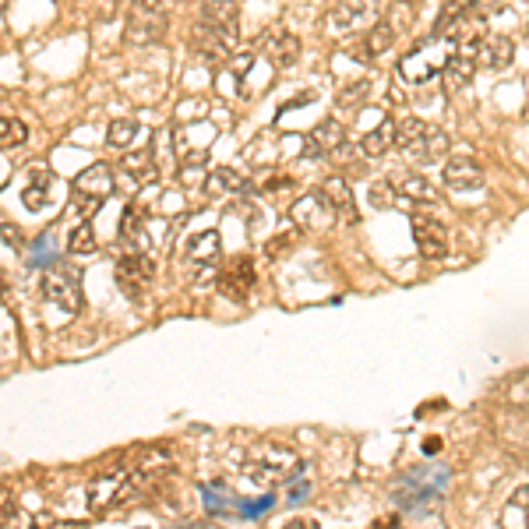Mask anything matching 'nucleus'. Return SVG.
<instances>
[{
  "mask_svg": "<svg viewBox=\"0 0 529 529\" xmlns=\"http://www.w3.org/2000/svg\"><path fill=\"white\" fill-rule=\"evenodd\" d=\"M244 187H247V180L240 177L237 170H230V166H216V170L209 173L205 191H209L212 198H219V194H240Z\"/></svg>",
  "mask_w": 529,
  "mask_h": 529,
  "instance_id": "23",
  "label": "nucleus"
},
{
  "mask_svg": "<svg viewBox=\"0 0 529 529\" xmlns=\"http://www.w3.org/2000/svg\"><path fill=\"white\" fill-rule=\"evenodd\" d=\"M321 191H325L328 198L336 202V209H339V212H346V216L357 219V212H353V191H350V187H346V180H343V177H328Z\"/></svg>",
  "mask_w": 529,
  "mask_h": 529,
  "instance_id": "25",
  "label": "nucleus"
},
{
  "mask_svg": "<svg viewBox=\"0 0 529 529\" xmlns=\"http://www.w3.org/2000/svg\"><path fill=\"white\" fill-rule=\"evenodd\" d=\"M360 15H364V8H360V4H336V8H332V15H328V25H332V29H353V25L360 22Z\"/></svg>",
  "mask_w": 529,
  "mask_h": 529,
  "instance_id": "28",
  "label": "nucleus"
},
{
  "mask_svg": "<svg viewBox=\"0 0 529 529\" xmlns=\"http://www.w3.org/2000/svg\"><path fill=\"white\" fill-rule=\"evenodd\" d=\"M300 470H304V466H300L297 452L286 445H261L258 452H251V459L244 462V473L258 487H279Z\"/></svg>",
  "mask_w": 529,
  "mask_h": 529,
  "instance_id": "3",
  "label": "nucleus"
},
{
  "mask_svg": "<svg viewBox=\"0 0 529 529\" xmlns=\"http://www.w3.org/2000/svg\"><path fill=\"white\" fill-rule=\"evenodd\" d=\"M290 216H293V223H297L300 230H328V226L336 223L339 209H336V202H332L325 191H311V194H304V198H297V202H293Z\"/></svg>",
  "mask_w": 529,
  "mask_h": 529,
  "instance_id": "9",
  "label": "nucleus"
},
{
  "mask_svg": "<svg viewBox=\"0 0 529 529\" xmlns=\"http://www.w3.org/2000/svg\"><path fill=\"white\" fill-rule=\"evenodd\" d=\"M166 36V8L163 0H131V11H127L124 39L135 46L159 43Z\"/></svg>",
  "mask_w": 529,
  "mask_h": 529,
  "instance_id": "5",
  "label": "nucleus"
},
{
  "mask_svg": "<svg viewBox=\"0 0 529 529\" xmlns=\"http://www.w3.org/2000/svg\"><path fill=\"white\" fill-rule=\"evenodd\" d=\"M515 57V46L508 36H487L484 43L477 46V68L487 71H505Z\"/></svg>",
  "mask_w": 529,
  "mask_h": 529,
  "instance_id": "16",
  "label": "nucleus"
},
{
  "mask_svg": "<svg viewBox=\"0 0 529 529\" xmlns=\"http://www.w3.org/2000/svg\"><path fill=\"white\" fill-rule=\"evenodd\" d=\"M392 43H395V25H392V22H378V25H374V29L364 36V57H367V60L381 57L385 50H392Z\"/></svg>",
  "mask_w": 529,
  "mask_h": 529,
  "instance_id": "24",
  "label": "nucleus"
},
{
  "mask_svg": "<svg viewBox=\"0 0 529 529\" xmlns=\"http://www.w3.org/2000/svg\"><path fill=\"white\" fill-rule=\"evenodd\" d=\"M113 276H117V286L124 297L145 300L152 283H156V261L145 251H124L117 261V269H113Z\"/></svg>",
  "mask_w": 529,
  "mask_h": 529,
  "instance_id": "7",
  "label": "nucleus"
},
{
  "mask_svg": "<svg viewBox=\"0 0 529 529\" xmlns=\"http://www.w3.org/2000/svg\"><path fill=\"white\" fill-rule=\"evenodd\" d=\"M219 251H223V244H219V233L216 230H202V233H194V237L187 240L184 258L191 261V265L202 272V276H209V272H216Z\"/></svg>",
  "mask_w": 529,
  "mask_h": 529,
  "instance_id": "13",
  "label": "nucleus"
},
{
  "mask_svg": "<svg viewBox=\"0 0 529 529\" xmlns=\"http://www.w3.org/2000/svg\"><path fill=\"white\" fill-rule=\"evenodd\" d=\"M219 290L230 300H244L254 290V265L251 258H237L230 261L223 272H219Z\"/></svg>",
  "mask_w": 529,
  "mask_h": 529,
  "instance_id": "15",
  "label": "nucleus"
},
{
  "mask_svg": "<svg viewBox=\"0 0 529 529\" xmlns=\"http://www.w3.org/2000/svg\"><path fill=\"white\" fill-rule=\"evenodd\" d=\"M120 170H124L131 180H138V184H149V180L159 173L156 145H145V149H138V152H124V159H120Z\"/></svg>",
  "mask_w": 529,
  "mask_h": 529,
  "instance_id": "18",
  "label": "nucleus"
},
{
  "mask_svg": "<svg viewBox=\"0 0 529 529\" xmlns=\"http://www.w3.org/2000/svg\"><path fill=\"white\" fill-rule=\"evenodd\" d=\"M473 71H477V53L452 50V57H448L445 75H441V82H445V92H462V89H466V85H470Z\"/></svg>",
  "mask_w": 529,
  "mask_h": 529,
  "instance_id": "17",
  "label": "nucleus"
},
{
  "mask_svg": "<svg viewBox=\"0 0 529 529\" xmlns=\"http://www.w3.org/2000/svg\"><path fill=\"white\" fill-rule=\"evenodd\" d=\"M237 11L233 0H205L202 15L194 22L191 46L202 53L205 60H226L237 46Z\"/></svg>",
  "mask_w": 529,
  "mask_h": 529,
  "instance_id": "1",
  "label": "nucleus"
},
{
  "mask_svg": "<svg viewBox=\"0 0 529 529\" xmlns=\"http://www.w3.org/2000/svg\"><path fill=\"white\" fill-rule=\"evenodd\" d=\"M113 194V170L106 163H92L75 177V205L82 216H92Z\"/></svg>",
  "mask_w": 529,
  "mask_h": 529,
  "instance_id": "8",
  "label": "nucleus"
},
{
  "mask_svg": "<svg viewBox=\"0 0 529 529\" xmlns=\"http://www.w3.org/2000/svg\"><path fill=\"white\" fill-rule=\"evenodd\" d=\"M251 68H254V50H244V53H237V57H230V75L237 78V82H244V78L251 75Z\"/></svg>",
  "mask_w": 529,
  "mask_h": 529,
  "instance_id": "31",
  "label": "nucleus"
},
{
  "mask_svg": "<svg viewBox=\"0 0 529 529\" xmlns=\"http://www.w3.org/2000/svg\"><path fill=\"white\" fill-rule=\"evenodd\" d=\"M4 522H11V491L4 494Z\"/></svg>",
  "mask_w": 529,
  "mask_h": 529,
  "instance_id": "35",
  "label": "nucleus"
},
{
  "mask_svg": "<svg viewBox=\"0 0 529 529\" xmlns=\"http://www.w3.org/2000/svg\"><path fill=\"white\" fill-rule=\"evenodd\" d=\"M364 92H367V85H364V82L350 85V89H343V96H339V106H357Z\"/></svg>",
  "mask_w": 529,
  "mask_h": 529,
  "instance_id": "32",
  "label": "nucleus"
},
{
  "mask_svg": "<svg viewBox=\"0 0 529 529\" xmlns=\"http://www.w3.org/2000/svg\"><path fill=\"white\" fill-rule=\"evenodd\" d=\"M39 293H43L46 304L60 307V311L78 314L82 311V279L68 265H50L39 279Z\"/></svg>",
  "mask_w": 529,
  "mask_h": 529,
  "instance_id": "6",
  "label": "nucleus"
},
{
  "mask_svg": "<svg viewBox=\"0 0 529 529\" xmlns=\"http://www.w3.org/2000/svg\"><path fill=\"white\" fill-rule=\"evenodd\" d=\"M25 138H29V131H25V124L18 117H4V120H0V149H4V152L18 149Z\"/></svg>",
  "mask_w": 529,
  "mask_h": 529,
  "instance_id": "26",
  "label": "nucleus"
},
{
  "mask_svg": "<svg viewBox=\"0 0 529 529\" xmlns=\"http://www.w3.org/2000/svg\"><path fill=\"white\" fill-rule=\"evenodd\" d=\"M286 529H318V522H314V519H297V522H290Z\"/></svg>",
  "mask_w": 529,
  "mask_h": 529,
  "instance_id": "33",
  "label": "nucleus"
},
{
  "mask_svg": "<svg viewBox=\"0 0 529 529\" xmlns=\"http://www.w3.org/2000/svg\"><path fill=\"white\" fill-rule=\"evenodd\" d=\"M120 244H124V251H145V244H149L145 219L138 209H124V216H120Z\"/></svg>",
  "mask_w": 529,
  "mask_h": 529,
  "instance_id": "22",
  "label": "nucleus"
},
{
  "mask_svg": "<svg viewBox=\"0 0 529 529\" xmlns=\"http://www.w3.org/2000/svg\"><path fill=\"white\" fill-rule=\"evenodd\" d=\"M395 149L406 152L417 163H438L448 152V135L420 117H403L395 124Z\"/></svg>",
  "mask_w": 529,
  "mask_h": 529,
  "instance_id": "2",
  "label": "nucleus"
},
{
  "mask_svg": "<svg viewBox=\"0 0 529 529\" xmlns=\"http://www.w3.org/2000/svg\"><path fill=\"white\" fill-rule=\"evenodd\" d=\"M106 138H110V145H117V149H127V145L138 138V120H113Z\"/></svg>",
  "mask_w": 529,
  "mask_h": 529,
  "instance_id": "29",
  "label": "nucleus"
},
{
  "mask_svg": "<svg viewBox=\"0 0 529 529\" xmlns=\"http://www.w3.org/2000/svg\"><path fill=\"white\" fill-rule=\"evenodd\" d=\"M395 194H399V209H417V205H438V191L427 177L420 173H403V177H395Z\"/></svg>",
  "mask_w": 529,
  "mask_h": 529,
  "instance_id": "12",
  "label": "nucleus"
},
{
  "mask_svg": "<svg viewBox=\"0 0 529 529\" xmlns=\"http://www.w3.org/2000/svg\"><path fill=\"white\" fill-rule=\"evenodd\" d=\"M261 53H265L269 64H276V68H290L300 53V43L290 32H272V36H265V43H261Z\"/></svg>",
  "mask_w": 529,
  "mask_h": 529,
  "instance_id": "19",
  "label": "nucleus"
},
{
  "mask_svg": "<svg viewBox=\"0 0 529 529\" xmlns=\"http://www.w3.org/2000/svg\"><path fill=\"white\" fill-rule=\"evenodd\" d=\"M441 184H445L448 191H459V194L484 191V184H487L484 166L473 156H452L445 163V170H441Z\"/></svg>",
  "mask_w": 529,
  "mask_h": 529,
  "instance_id": "10",
  "label": "nucleus"
},
{
  "mask_svg": "<svg viewBox=\"0 0 529 529\" xmlns=\"http://www.w3.org/2000/svg\"><path fill=\"white\" fill-rule=\"evenodd\" d=\"M395 149V124L392 120H381L374 131H367L364 138H360V152H364L367 159H381L385 152Z\"/></svg>",
  "mask_w": 529,
  "mask_h": 529,
  "instance_id": "21",
  "label": "nucleus"
},
{
  "mask_svg": "<svg viewBox=\"0 0 529 529\" xmlns=\"http://www.w3.org/2000/svg\"><path fill=\"white\" fill-rule=\"evenodd\" d=\"M96 247H99V240H96V230H92V223H82L68 237V251L71 254H96Z\"/></svg>",
  "mask_w": 529,
  "mask_h": 529,
  "instance_id": "27",
  "label": "nucleus"
},
{
  "mask_svg": "<svg viewBox=\"0 0 529 529\" xmlns=\"http://www.w3.org/2000/svg\"><path fill=\"white\" fill-rule=\"evenodd\" d=\"M371 205L374 209H399V194H395L392 180H381L371 187Z\"/></svg>",
  "mask_w": 529,
  "mask_h": 529,
  "instance_id": "30",
  "label": "nucleus"
},
{
  "mask_svg": "<svg viewBox=\"0 0 529 529\" xmlns=\"http://www.w3.org/2000/svg\"><path fill=\"white\" fill-rule=\"evenodd\" d=\"M413 237H417V247L427 261H441L448 254V230L445 223H438V216L417 212L413 216Z\"/></svg>",
  "mask_w": 529,
  "mask_h": 529,
  "instance_id": "11",
  "label": "nucleus"
},
{
  "mask_svg": "<svg viewBox=\"0 0 529 529\" xmlns=\"http://www.w3.org/2000/svg\"><path fill=\"white\" fill-rule=\"evenodd\" d=\"M191 529H223V526H216V522H198V526H191Z\"/></svg>",
  "mask_w": 529,
  "mask_h": 529,
  "instance_id": "36",
  "label": "nucleus"
},
{
  "mask_svg": "<svg viewBox=\"0 0 529 529\" xmlns=\"http://www.w3.org/2000/svg\"><path fill=\"white\" fill-rule=\"evenodd\" d=\"M448 57H452V50H448L445 39L431 36V43L413 46V50L399 60V78L410 82V85H427V82H434L438 75H445Z\"/></svg>",
  "mask_w": 529,
  "mask_h": 529,
  "instance_id": "4",
  "label": "nucleus"
},
{
  "mask_svg": "<svg viewBox=\"0 0 529 529\" xmlns=\"http://www.w3.org/2000/svg\"><path fill=\"white\" fill-rule=\"evenodd\" d=\"M4 240H8V244H18V230H15V226H4Z\"/></svg>",
  "mask_w": 529,
  "mask_h": 529,
  "instance_id": "34",
  "label": "nucleus"
},
{
  "mask_svg": "<svg viewBox=\"0 0 529 529\" xmlns=\"http://www.w3.org/2000/svg\"><path fill=\"white\" fill-rule=\"evenodd\" d=\"M346 142V131L336 117H325L314 124V131L307 135V156L321 159V156H336Z\"/></svg>",
  "mask_w": 529,
  "mask_h": 529,
  "instance_id": "14",
  "label": "nucleus"
},
{
  "mask_svg": "<svg viewBox=\"0 0 529 529\" xmlns=\"http://www.w3.org/2000/svg\"><path fill=\"white\" fill-rule=\"evenodd\" d=\"M50 187H53V173L43 170V166H32L29 170V184L22 187V202L25 209L39 212L46 202H50Z\"/></svg>",
  "mask_w": 529,
  "mask_h": 529,
  "instance_id": "20",
  "label": "nucleus"
}]
</instances>
